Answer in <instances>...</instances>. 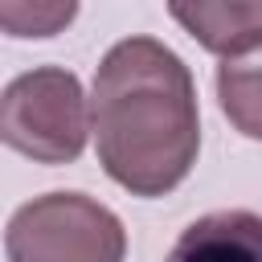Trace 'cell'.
I'll return each instance as SVG.
<instances>
[{"label":"cell","mask_w":262,"mask_h":262,"mask_svg":"<svg viewBox=\"0 0 262 262\" xmlns=\"http://www.w3.org/2000/svg\"><path fill=\"white\" fill-rule=\"evenodd\" d=\"M164 262H262V213L217 209L184 225Z\"/></svg>","instance_id":"4"},{"label":"cell","mask_w":262,"mask_h":262,"mask_svg":"<svg viewBox=\"0 0 262 262\" xmlns=\"http://www.w3.org/2000/svg\"><path fill=\"white\" fill-rule=\"evenodd\" d=\"M217 102L233 131L262 139V45L217 66Z\"/></svg>","instance_id":"6"},{"label":"cell","mask_w":262,"mask_h":262,"mask_svg":"<svg viewBox=\"0 0 262 262\" xmlns=\"http://www.w3.org/2000/svg\"><path fill=\"white\" fill-rule=\"evenodd\" d=\"M90 135L102 172L131 196H168L201 151L192 70L156 37L115 41L90 86Z\"/></svg>","instance_id":"1"},{"label":"cell","mask_w":262,"mask_h":262,"mask_svg":"<svg viewBox=\"0 0 262 262\" xmlns=\"http://www.w3.org/2000/svg\"><path fill=\"white\" fill-rule=\"evenodd\" d=\"M74 16V0H0V33L8 37H57Z\"/></svg>","instance_id":"7"},{"label":"cell","mask_w":262,"mask_h":262,"mask_svg":"<svg viewBox=\"0 0 262 262\" xmlns=\"http://www.w3.org/2000/svg\"><path fill=\"white\" fill-rule=\"evenodd\" d=\"M8 262H123L127 229L115 209L86 192H45L25 201L4 229Z\"/></svg>","instance_id":"3"},{"label":"cell","mask_w":262,"mask_h":262,"mask_svg":"<svg viewBox=\"0 0 262 262\" xmlns=\"http://www.w3.org/2000/svg\"><path fill=\"white\" fill-rule=\"evenodd\" d=\"M90 139V98L66 66H37L0 90V143L33 164H74Z\"/></svg>","instance_id":"2"},{"label":"cell","mask_w":262,"mask_h":262,"mask_svg":"<svg viewBox=\"0 0 262 262\" xmlns=\"http://www.w3.org/2000/svg\"><path fill=\"white\" fill-rule=\"evenodd\" d=\"M168 16L221 61L262 45V4H168Z\"/></svg>","instance_id":"5"}]
</instances>
